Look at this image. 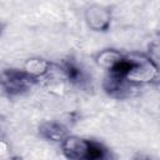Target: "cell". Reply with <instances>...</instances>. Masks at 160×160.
I'll return each instance as SVG.
<instances>
[{"label": "cell", "instance_id": "9c48e42d", "mask_svg": "<svg viewBox=\"0 0 160 160\" xmlns=\"http://www.w3.org/2000/svg\"><path fill=\"white\" fill-rule=\"evenodd\" d=\"M131 160H155L154 158H151V156H149V155H146V154H135L132 158H131Z\"/></svg>", "mask_w": 160, "mask_h": 160}, {"label": "cell", "instance_id": "30bf717a", "mask_svg": "<svg viewBox=\"0 0 160 160\" xmlns=\"http://www.w3.org/2000/svg\"><path fill=\"white\" fill-rule=\"evenodd\" d=\"M8 160H22V159L19 158V156H12V158H10V159H8Z\"/></svg>", "mask_w": 160, "mask_h": 160}, {"label": "cell", "instance_id": "3957f363", "mask_svg": "<svg viewBox=\"0 0 160 160\" xmlns=\"http://www.w3.org/2000/svg\"><path fill=\"white\" fill-rule=\"evenodd\" d=\"M36 82V79L30 76L25 70L19 69H8L2 71L1 85L6 94L9 95H20Z\"/></svg>", "mask_w": 160, "mask_h": 160}, {"label": "cell", "instance_id": "5b68a950", "mask_svg": "<svg viewBox=\"0 0 160 160\" xmlns=\"http://www.w3.org/2000/svg\"><path fill=\"white\" fill-rule=\"evenodd\" d=\"M39 135L49 141H64L68 136V129L65 125L58 121H45L39 126Z\"/></svg>", "mask_w": 160, "mask_h": 160}, {"label": "cell", "instance_id": "ba28073f", "mask_svg": "<svg viewBox=\"0 0 160 160\" xmlns=\"http://www.w3.org/2000/svg\"><path fill=\"white\" fill-rule=\"evenodd\" d=\"M62 71L66 79L75 85H80L85 81V74L81 66H79V64L72 59H68L62 62Z\"/></svg>", "mask_w": 160, "mask_h": 160}, {"label": "cell", "instance_id": "6da1fadb", "mask_svg": "<svg viewBox=\"0 0 160 160\" xmlns=\"http://www.w3.org/2000/svg\"><path fill=\"white\" fill-rule=\"evenodd\" d=\"M108 75L129 84H150L160 81V69L151 58L144 54L122 55Z\"/></svg>", "mask_w": 160, "mask_h": 160}, {"label": "cell", "instance_id": "52a82bcc", "mask_svg": "<svg viewBox=\"0 0 160 160\" xmlns=\"http://www.w3.org/2000/svg\"><path fill=\"white\" fill-rule=\"evenodd\" d=\"M121 58H122V54L120 51H118L115 49H105V50L100 51L95 56V62L100 68H102L106 71H109L118 64V61Z\"/></svg>", "mask_w": 160, "mask_h": 160}, {"label": "cell", "instance_id": "277c9868", "mask_svg": "<svg viewBox=\"0 0 160 160\" xmlns=\"http://www.w3.org/2000/svg\"><path fill=\"white\" fill-rule=\"evenodd\" d=\"M85 21L94 31H106L111 22V12L101 5H91L85 10Z\"/></svg>", "mask_w": 160, "mask_h": 160}, {"label": "cell", "instance_id": "7a4b0ae2", "mask_svg": "<svg viewBox=\"0 0 160 160\" xmlns=\"http://www.w3.org/2000/svg\"><path fill=\"white\" fill-rule=\"evenodd\" d=\"M61 151L68 160H115V154L105 144L75 135L61 142Z\"/></svg>", "mask_w": 160, "mask_h": 160}, {"label": "cell", "instance_id": "8992f818", "mask_svg": "<svg viewBox=\"0 0 160 160\" xmlns=\"http://www.w3.org/2000/svg\"><path fill=\"white\" fill-rule=\"evenodd\" d=\"M51 68V64L45 60V59H41V58H32V59H29L25 61L24 64V70L30 75L32 76L34 79H39L41 76H44L45 74L49 72Z\"/></svg>", "mask_w": 160, "mask_h": 160}]
</instances>
